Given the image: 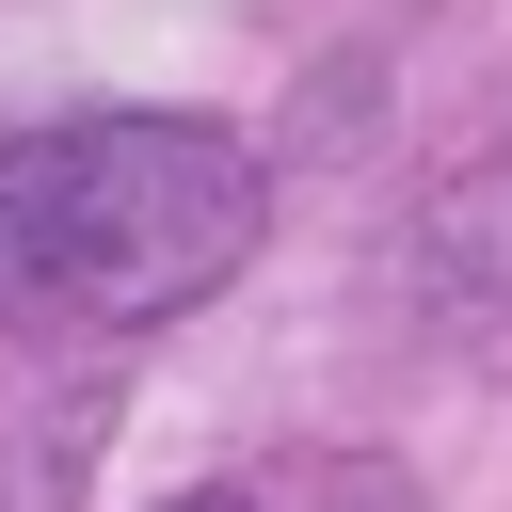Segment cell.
<instances>
[{
	"instance_id": "cell-1",
	"label": "cell",
	"mask_w": 512,
	"mask_h": 512,
	"mask_svg": "<svg viewBox=\"0 0 512 512\" xmlns=\"http://www.w3.org/2000/svg\"><path fill=\"white\" fill-rule=\"evenodd\" d=\"M256 144L208 112H64L0 144V336H144L256 256Z\"/></svg>"
},
{
	"instance_id": "cell-2",
	"label": "cell",
	"mask_w": 512,
	"mask_h": 512,
	"mask_svg": "<svg viewBox=\"0 0 512 512\" xmlns=\"http://www.w3.org/2000/svg\"><path fill=\"white\" fill-rule=\"evenodd\" d=\"M160 512H256V496H224V480H208V496H160Z\"/></svg>"
}]
</instances>
